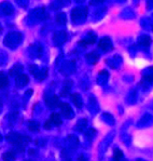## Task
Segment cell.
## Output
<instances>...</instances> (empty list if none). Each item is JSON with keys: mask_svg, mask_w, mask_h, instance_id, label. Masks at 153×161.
Masks as SVG:
<instances>
[{"mask_svg": "<svg viewBox=\"0 0 153 161\" xmlns=\"http://www.w3.org/2000/svg\"><path fill=\"white\" fill-rule=\"evenodd\" d=\"M22 71H23V66L21 64H15L14 66H12V68L10 69L9 74L13 77H17L22 75Z\"/></svg>", "mask_w": 153, "mask_h": 161, "instance_id": "obj_15", "label": "cell"}, {"mask_svg": "<svg viewBox=\"0 0 153 161\" xmlns=\"http://www.w3.org/2000/svg\"><path fill=\"white\" fill-rule=\"evenodd\" d=\"M72 86V82L70 80H66L65 83H64V90L61 91V96H67L69 94V91H70V88Z\"/></svg>", "mask_w": 153, "mask_h": 161, "instance_id": "obj_22", "label": "cell"}, {"mask_svg": "<svg viewBox=\"0 0 153 161\" xmlns=\"http://www.w3.org/2000/svg\"><path fill=\"white\" fill-rule=\"evenodd\" d=\"M84 127H86V120L83 119V120H80L78 122V125H76V130H79V131H82Z\"/></svg>", "mask_w": 153, "mask_h": 161, "instance_id": "obj_27", "label": "cell"}, {"mask_svg": "<svg viewBox=\"0 0 153 161\" xmlns=\"http://www.w3.org/2000/svg\"><path fill=\"white\" fill-rule=\"evenodd\" d=\"M16 118H17V113H16V111H15V113H11V114H10V116H9L10 121H14Z\"/></svg>", "mask_w": 153, "mask_h": 161, "instance_id": "obj_31", "label": "cell"}, {"mask_svg": "<svg viewBox=\"0 0 153 161\" xmlns=\"http://www.w3.org/2000/svg\"><path fill=\"white\" fill-rule=\"evenodd\" d=\"M52 127H53V125H52V122L50 121V119H49V120L46 121L45 123H44V128H45V129H51Z\"/></svg>", "mask_w": 153, "mask_h": 161, "instance_id": "obj_32", "label": "cell"}, {"mask_svg": "<svg viewBox=\"0 0 153 161\" xmlns=\"http://www.w3.org/2000/svg\"><path fill=\"white\" fill-rule=\"evenodd\" d=\"M147 8L148 9H152L153 8V0H148V2H147Z\"/></svg>", "mask_w": 153, "mask_h": 161, "instance_id": "obj_33", "label": "cell"}, {"mask_svg": "<svg viewBox=\"0 0 153 161\" xmlns=\"http://www.w3.org/2000/svg\"><path fill=\"white\" fill-rule=\"evenodd\" d=\"M2 159L4 161H13V160H15V153L12 152L4 153L3 155H2Z\"/></svg>", "mask_w": 153, "mask_h": 161, "instance_id": "obj_24", "label": "cell"}, {"mask_svg": "<svg viewBox=\"0 0 153 161\" xmlns=\"http://www.w3.org/2000/svg\"><path fill=\"white\" fill-rule=\"evenodd\" d=\"M138 43L140 44V46L142 47H150L152 43V39L150 38L148 35H142V36H140L139 38H138Z\"/></svg>", "mask_w": 153, "mask_h": 161, "instance_id": "obj_13", "label": "cell"}, {"mask_svg": "<svg viewBox=\"0 0 153 161\" xmlns=\"http://www.w3.org/2000/svg\"><path fill=\"white\" fill-rule=\"evenodd\" d=\"M69 2H65V0H54L50 4V9L52 10H60L63 6H68Z\"/></svg>", "mask_w": 153, "mask_h": 161, "instance_id": "obj_16", "label": "cell"}, {"mask_svg": "<svg viewBox=\"0 0 153 161\" xmlns=\"http://www.w3.org/2000/svg\"><path fill=\"white\" fill-rule=\"evenodd\" d=\"M68 39V34L67 31H58L54 34V37H53V41H54V44L57 47L60 46H63L64 43L67 41Z\"/></svg>", "mask_w": 153, "mask_h": 161, "instance_id": "obj_5", "label": "cell"}, {"mask_svg": "<svg viewBox=\"0 0 153 161\" xmlns=\"http://www.w3.org/2000/svg\"><path fill=\"white\" fill-rule=\"evenodd\" d=\"M98 59H99V54L96 51H92L88 54H86V61L90 64H96Z\"/></svg>", "mask_w": 153, "mask_h": 161, "instance_id": "obj_14", "label": "cell"}, {"mask_svg": "<svg viewBox=\"0 0 153 161\" xmlns=\"http://www.w3.org/2000/svg\"><path fill=\"white\" fill-rule=\"evenodd\" d=\"M9 85V79L8 77L4 75L3 73H0V90L6 89Z\"/></svg>", "mask_w": 153, "mask_h": 161, "instance_id": "obj_21", "label": "cell"}, {"mask_svg": "<svg viewBox=\"0 0 153 161\" xmlns=\"http://www.w3.org/2000/svg\"><path fill=\"white\" fill-rule=\"evenodd\" d=\"M75 1L76 2V3H79V4H80V3H83V2H84L85 0H75Z\"/></svg>", "mask_w": 153, "mask_h": 161, "instance_id": "obj_35", "label": "cell"}, {"mask_svg": "<svg viewBox=\"0 0 153 161\" xmlns=\"http://www.w3.org/2000/svg\"><path fill=\"white\" fill-rule=\"evenodd\" d=\"M45 103H46V105L49 106V108H56L61 105L60 98L56 95H51V96L45 97Z\"/></svg>", "mask_w": 153, "mask_h": 161, "instance_id": "obj_11", "label": "cell"}, {"mask_svg": "<svg viewBox=\"0 0 153 161\" xmlns=\"http://www.w3.org/2000/svg\"><path fill=\"white\" fill-rule=\"evenodd\" d=\"M123 158V153L121 150L115 149L114 150V156H113V160L112 161H121V159Z\"/></svg>", "mask_w": 153, "mask_h": 161, "instance_id": "obj_26", "label": "cell"}, {"mask_svg": "<svg viewBox=\"0 0 153 161\" xmlns=\"http://www.w3.org/2000/svg\"><path fill=\"white\" fill-rule=\"evenodd\" d=\"M71 101H72V103L75 104V106H76L78 108H81L83 105V102H82V98H81L80 94L78 93H75L71 95Z\"/></svg>", "mask_w": 153, "mask_h": 161, "instance_id": "obj_18", "label": "cell"}, {"mask_svg": "<svg viewBox=\"0 0 153 161\" xmlns=\"http://www.w3.org/2000/svg\"><path fill=\"white\" fill-rule=\"evenodd\" d=\"M96 40H97L96 35L93 33H90L84 39H82V40L79 42V44L82 47H87V46H90V44H94L96 42Z\"/></svg>", "mask_w": 153, "mask_h": 161, "instance_id": "obj_10", "label": "cell"}, {"mask_svg": "<svg viewBox=\"0 0 153 161\" xmlns=\"http://www.w3.org/2000/svg\"><path fill=\"white\" fill-rule=\"evenodd\" d=\"M28 82H29V78L25 74H22V75L17 76L15 79V85L17 88H24L25 86H27Z\"/></svg>", "mask_w": 153, "mask_h": 161, "instance_id": "obj_12", "label": "cell"}, {"mask_svg": "<svg viewBox=\"0 0 153 161\" xmlns=\"http://www.w3.org/2000/svg\"><path fill=\"white\" fill-rule=\"evenodd\" d=\"M88 14V9L86 7H76L71 11V21L75 24H81L86 19Z\"/></svg>", "mask_w": 153, "mask_h": 161, "instance_id": "obj_4", "label": "cell"}, {"mask_svg": "<svg viewBox=\"0 0 153 161\" xmlns=\"http://www.w3.org/2000/svg\"><path fill=\"white\" fill-rule=\"evenodd\" d=\"M28 52L31 58H41L43 53L42 46L40 43H34L28 48Z\"/></svg>", "mask_w": 153, "mask_h": 161, "instance_id": "obj_7", "label": "cell"}, {"mask_svg": "<svg viewBox=\"0 0 153 161\" xmlns=\"http://www.w3.org/2000/svg\"><path fill=\"white\" fill-rule=\"evenodd\" d=\"M46 76H48V68H40L38 73L34 75L38 81H43L46 78Z\"/></svg>", "mask_w": 153, "mask_h": 161, "instance_id": "obj_20", "label": "cell"}, {"mask_svg": "<svg viewBox=\"0 0 153 161\" xmlns=\"http://www.w3.org/2000/svg\"><path fill=\"white\" fill-rule=\"evenodd\" d=\"M55 21L58 25H65V24L67 23V16H66V14L64 13V12H60V13H57V15L55 16Z\"/></svg>", "mask_w": 153, "mask_h": 161, "instance_id": "obj_19", "label": "cell"}, {"mask_svg": "<svg viewBox=\"0 0 153 161\" xmlns=\"http://www.w3.org/2000/svg\"><path fill=\"white\" fill-rule=\"evenodd\" d=\"M60 107H61V115H63L66 119L73 118V116H75V113H73L72 108L69 106V104H67V103H61Z\"/></svg>", "mask_w": 153, "mask_h": 161, "instance_id": "obj_9", "label": "cell"}, {"mask_svg": "<svg viewBox=\"0 0 153 161\" xmlns=\"http://www.w3.org/2000/svg\"><path fill=\"white\" fill-rule=\"evenodd\" d=\"M15 2L17 3V6L23 9H26L29 4V0H15Z\"/></svg>", "mask_w": 153, "mask_h": 161, "instance_id": "obj_25", "label": "cell"}, {"mask_svg": "<svg viewBox=\"0 0 153 161\" xmlns=\"http://www.w3.org/2000/svg\"><path fill=\"white\" fill-rule=\"evenodd\" d=\"M28 129L31 132H37V131H39V129H40V125H39V122H37V121H30V122L28 123Z\"/></svg>", "mask_w": 153, "mask_h": 161, "instance_id": "obj_23", "label": "cell"}, {"mask_svg": "<svg viewBox=\"0 0 153 161\" xmlns=\"http://www.w3.org/2000/svg\"><path fill=\"white\" fill-rule=\"evenodd\" d=\"M0 107H1V101H0Z\"/></svg>", "mask_w": 153, "mask_h": 161, "instance_id": "obj_38", "label": "cell"}, {"mask_svg": "<svg viewBox=\"0 0 153 161\" xmlns=\"http://www.w3.org/2000/svg\"><path fill=\"white\" fill-rule=\"evenodd\" d=\"M0 12H1L2 15L10 16L14 13V7L12 6L11 2L2 1V2H0Z\"/></svg>", "mask_w": 153, "mask_h": 161, "instance_id": "obj_6", "label": "cell"}, {"mask_svg": "<svg viewBox=\"0 0 153 161\" xmlns=\"http://www.w3.org/2000/svg\"><path fill=\"white\" fill-rule=\"evenodd\" d=\"M2 33V26H1V24H0V34Z\"/></svg>", "mask_w": 153, "mask_h": 161, "instance_id": "obj_36", "label": "cell"}, {"mask_svg": "<svg viewBox=\"0 0 153 161\" xmlns=\"http://www.w3.org/2000/svg\"><path fill=\"white\" fill-rule=\"evenodd\" d=\"M85 136H86V138H93L94 136H95V130L94 129H90V130H87L85 132Z\"/></svg>", "mask_w": 153, "mask_h": 161, "instance_id": "obj_28", "label": "cell"}, {"mask_svg": "<svg viewBox=\"0 0 153 161\" xmlns=\"http://www.w3.org/2000/svg\"><path fill=\"white\" fill-rule=\"evenodd\" d=\"M22 40H23V35L18 31H12L4 37L3 43L10 49H15L17 46H19Z\"/></svg>", "mask_w": 153, "mask_h": 161, "instance_id": "obj_3", "label": "cell"}, {"mask_svg": "<svg viewBox=\"0 0 153 161\" xmlns=\"http://www.w3.org/2000/svg\"><path fill=\"white\" fill-rule=\"evenodd\" d=\"M1 140H2V136H1V134H0V142H1Z\"/></svg>", "mask_w": 153, "mask_h": 161, "instance_id": "obj_37", "label": "cell"}, {"mask_svg": "<svg viewBox=\"0 0 153 161\" xmlns=\"http://www.w3.org/2000/svg\"><path fill=\"white\" fill-rule=\"evenodd\" d=\"M7 140H8L9 143H11V144L15 146L18 150L23 152L24 148L26 147V145L30 141V138L24 135H19L17 133H10V134L7 135Z\"/></svg>", "mask_w": 153, "mask_h": 161, "instance_id": "obj_2", "label": "cell"}, {"mask_svg": "<svg viewBox=\"0 0 153 161\" xmlns=\"http://www.w3.org/2000/svg\"><path fill=\"white\" fill-rule=\"evenodd\" d=\"M50 121L52 122V125H55V127H58V125H61V117L60 114L57 113H53L51 115V118H50Z\"/></svg>", "mask_w": 153, "mask_h": 161, "instance_id": "obj_17", "label": "cell"}, {"mask_svg": "<svg viewBox=\"0 0 153 161\" xmlns=\"http://www.w3.org/2000/svg\"><path fill=\"white\" fill-rule=\"evenodd\" d=\"M105 2V0H91L90 1V4L91 6H99Z\"/></svg>", "mask_w": 153, "mask_h": 161, "instance_id": "obj_30", "label": "cell"}, {"mask_svg": "<svg viewBox=\"0 0 153 161\" xmlns=\"http://www.w3.org/2000/svg\"><path fill=\"white\" fill-rule=\"evenodd\" d=\"M49 13L46 11V9L44 7H39V8H34V10H31V12L29 13V15L27 16V22H28L30 25L39 22H42L48 19Z\"/></svg>", "mask_w": 153, "mask_h": 161, "instance_id": "obj_1", "label": "cell"}, {"mask_svg": "<svg viewBox=\"0 0 153 161\" xmlns=\"http://www.w3.org/2000/svg\"><path fill=\"white\" fill-rule=\"evenodd\" d=\"M78 161H86V159L84 157H83V156H80V157H79V159H78Z\"/></svg>", "mask_w": 153, "mask_h": 161, "instance_id": "obj_34", "label": "cell"}, {"mask_svg": "<svg viewBox=\"0 0 153 161\" xmlns=\"http://www.w3.org/2000/svg\"><path fill=\"white\" fill-rule=\"evenodd\" d=\"M98 48H99L100 50L105 51V52L112 50L113 49L112 41H111V39L109 38V37H103V38H102L99 40V42H98Z\"/></svg>", "mask_w": 153, "mask_h": 161, "instance_id": "obj_8", "label": "cell"}, {"mask_svg": "<svg viewBox=\"0 0 153 161\" xmlns=\"http://www.w3.org/2000/svg\"><path fill=\"white\" fill-rule=\"evenodd\" d=\"M39 69H40V68H38V66H37V65H30V66H29V70H30V73L33 74L34 76L38 73Z\"/></svg>", "mask_w": 153, "mask_h": 161, "instance_id": "obj_29", "label": "cell"}]
</instances>
